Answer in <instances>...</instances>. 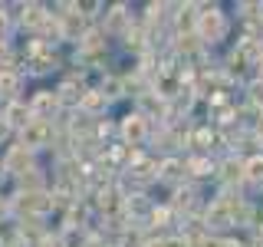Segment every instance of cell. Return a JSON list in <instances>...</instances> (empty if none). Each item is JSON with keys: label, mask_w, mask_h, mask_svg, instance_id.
I'll list each match as a JSON object with an SVG mask.
<instances>
[{"label": "cell", "mask_w": 263, "mask_h": 247, "mask_svg": "<svg viewBox=\"0 0 263 247\" xmlns=\"http://www.w3.org/2000/svg\"><path fill=\"white\" fill-rule=\"evenodd\" d=\"M250 175L257 178V181H263V162H253V165H250Z\"/></svg>", "instance_id": "obj_1"}]
</instances>
